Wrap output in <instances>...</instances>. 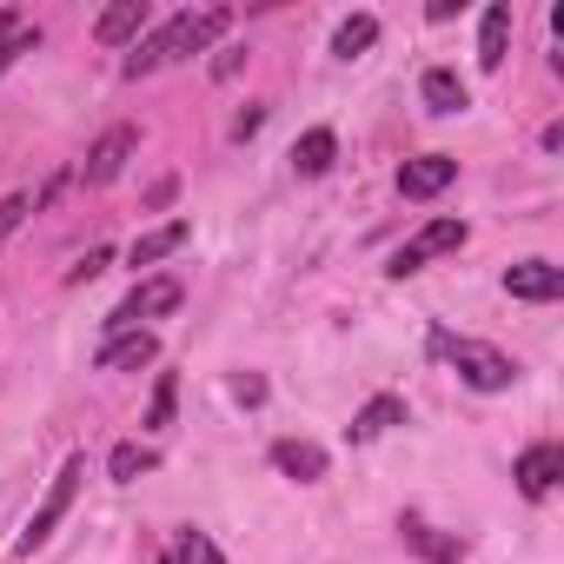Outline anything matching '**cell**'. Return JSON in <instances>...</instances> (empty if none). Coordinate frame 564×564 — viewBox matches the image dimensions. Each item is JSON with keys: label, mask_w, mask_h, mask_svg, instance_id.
I'll return each instance as SVG.
<instances>
[{"label": "cell", "mask_w": 564, "mask_h": 564, "mask_svg": "<svg viewBox=\"0 0 564 564\" xmlns=\"http://www.w3.org/2000/svg\"><path fill=\"white\" fill-rule=\"evenodd\" d=\"M458 246H465V219H432V226H425L412 246H399V252H392V265H386V272H392V279H412L425 259H438V252H458Z\"/></svg>", "instance_id": "5b68a950"}, {"label": "cell", "mask_w": 564, "mask_h": 564, "mask_svg": "<svg viewBox=\"0 0 564 564\" xmlns=\"http://www.w3.org/2000/svg\"><path fill=\"white\" fill-rule=\"evenodd\" d=\"M133 147H140V133H133V127H107V133L87 147V160H80V180H87V186H107V180H120V166L133 160Z\"/></svg>", "instance_id": "8992f818"}, {"label": "cell", "mask_w": 564, "mask_h": 564, "mask_svg": "<svg viewBox=\"0 0 564 564\" xmlns=\"http://www.w3.org/2000/svg\"><path fill=\"white\" fill-rule=\"evenodd\" d=\"M557 478H564V445H531V452L518 458V491H524V498H544Z\"/></svg>", "instance_id": "8fae6325"}, {"label": "cell", "mask_w": 564, "mask_h": 564, "mask_svg": "<svg viewBox=\"0 0 564 564\" xmlns=\"http://www.w3.org/2000/svg\"><path fill=\"white\" fill-rule=\"evenodd\" d=\"M107 265H113V252H107V246H94V252H87V259H80V265L67 272V286H87V279H100Z\"/></svg>", "instance_id": "d4e9b609"}, {"label": "cell", "mask_w": 564, "mask_h": 564, "mask_svg": "<svg viewBox=\"0 0 564 564\" xmlns=\"http://www.w3.org/2000/svg\"><path fill=\"white\" fill-rule=\"evenodd\" d=\"M372 41H379V21H372V14H352V21L333 34V54H339V61H359Z\"/></svg>", "instance_id": "ffe728a7"}, {"label": "cell", "mask_w": 564, "mask_h": 564, "mask_svg": "<svg viewBox=\"0 0 564 564\" xmlns=\"http://www.w3.org/2000/svg\"><path fill=\"white\" fill-rule=\"evenodd\" d=\"M173 399H180V379H173V372H160L153 405H147V432H166V425H173Z\"/></svg>", "instance_id": "7402d4cb"}, {"label": "cell", "mask_w": 564, "mask_h": 564, "mask_svg": "<svg viewBox=\"0 0 564 564\" xmlns=\"http://www.w3.org/2000/svg\"><path fill=\"white\" fill-rule=\"evenodd\" d=\"M147 28V0H120V8H107L100 21H94V41L100 47H120V41H133Z\"/></svg>", "instance_id": "2e32d148"}, {"label": "cell", "mask_w": 564, "mask_h": 564, "mask_svg": "<svg viewBox=\"0 0 564 564\" xmlns=\"http://www.w3.org/2000/svg\"><path fill=\"white\" fill-rule=\"evenodd\" d=\"M226 28H232V14H226V8L173 14V21H166V28L153 34V47H160V67H166V61H193V54H199V47H213V41H219Z\"/></svg>", "instance_id": "7a4b0ae2"}, {"label": "cell", "mask_w": 564, "mask_h": 564, "mask_svg": "<svg viewBox=\"0 0 564 564\" xmlns=\"http://www.w3.org/2000/svg\"><path fill=\"white\" fill-rule=\"evenodd\" d=\"M259 127H265V107H246V113H239V120H232V140H252V133H259Z\"/></svg>", "instance_id": "83f0119b"}, {"label": "cell", "mask_w": 564, "mask_h": 564, "mask_svg": "<svg viewBox=\"0 0 564 564\" xmlns=\"http://www.w3.org/2000/svg\"><path fill=\"white\" fill-rule=\"evenodd\" d=\"M505 293H511V300L544 306V300H557V293H564V272H557L551 259H518V265L505 272Z\"/></svg>", "instance_id": "ba28073f"}, {"label": "cell", "mask_w": 564, "mask_h": 564, "mask_svg": "<svg viewBox=\"0 0 564 564\" xmlns=\"http://www.w3.org/2000/svg\"><path fill=\"white\" fill-rule=\"evenodd\" d=\"M34 213V199L28 193H8V199H0V252H8V239L21 232V219Z\"/></svg>", "instance_id": "603a6c76"}, {"label": "cell", "mask_w": 564, "mask_h": 564, "mask_svg": "<svg viewBox=\"0 0 564 564\" xmlns=\"http://www.w3.org/2000/svg\"><path fill=\"white\" fill-rule=\"evenodd\" d=\"M160 564H226V557H219V544H213L206 531H180V538L166 544Z\"/></svg>", "instance_id": "d6986e66"}, {"label": "cell", "mask_w": 564, "mask_h": 564, "mask_svg": "<svg viewBox=\"0 0 564 564\" xmlns=\"http://www.w3.org/2000/svg\"><path fill=\"white\" fill-rule=\"evenodd\" d=\"M34 47H41V28H21L14 41H0V74H8V67H14L21 54H34Z\"/></svg>", "instance_id": "cb8c5ba5"}, {"label": "cell", "mask_w": 564, "mask_h": 564, "mask_svg": "<svg viewBox=\"0 0 564 564\" xmlns=\"http://www.w3.org/2000/svg\"><path fill=\"white\" fill-rule=\"evenodd\" d=\"M432 352H438V359H452V366H458V379H465L471 392H505V386L518 379V366H511L498 346H485V339H452V333H432Z\"/></svg>", "instance_id": "6da1fadb"}, {"label": "cell", "mask_w": 564, "mask_h": 564, "mask_svg": "<svg viewBox=\"0 0 564 564\" xmlns=\"http://www.w3.org/2000/svg\"><path fill=\"white\" fill-rule=\"evenodd\" d=\"M392 425H405V399H399V392H379L366 412H352L346 438H352V445H372V438H379V432H392Z\"/></svg>", "instance_id": "4fadbf2b"}, {"label": "cell", "mask_w": 564, "mask_h": 564, "mask_svg": "<svg viewBox=\"0 0 564 564\" xmlns=\"http://www.w3.org/2000/svg\"><path fill=\"white\" fill-rule=\"evenodd\" d=\"M186 239H193V226H186V219H166V226H153V232H140L127 259H133V265H153V259H166V252H180Z\"/></svg>", "instance_id": "e0dca14e"}, {"label": "cell", "mask_w": 564, "mask_h": 564, "mask_svg": "<svg viewBox=\"0 0 564 564\" xmlns=\"http://www.w3.org/2000/svg\"><path fill=\"white\" fill-rule=\"evenodd\" d=\"M399 538L419 551V557H432V564H465V538H452V531H438V524H425V518H399Z\"/></svg>", "instance_id": "9c48e42d"}, {"label": "cell", "mask_w": 564, "mask_h": 564, "mask_svg": "<svg viewBox=\"0 0 564 564\" xmlns=\"http://www.w3.org/2000/svg\"><path fill=\"white\" fill-rule=\"evenodd\" d=\"M239 67H246V47H219L213 54V80H232Z\"/></svg>", "instance_id": "4316f807"}, {"label": "cell", "mask_w": 564, "mask_h": 564, "mask_svg": "<svg viewBox=\"0 0 564 564\" xmlns=\"http://www.w3.org/2000/svg\"><path fill=\"white\" fill-rule=\"evenodd\" d=\"M232 399H239V405H265V379H259V372H239V379H232Z\"/></svg>", "instance_id": "484cf974"}, {"label": "cell", "mask_w": 564, "mask_h": 564, "mask_svg": "<svg viewBox=\"0 0 564 564\" xmlns=\"http://www.w3.org/2000/svg\"><path fill=\"white\" fill-rule=\"evenodd\" d=\"M452 180H458V160H452V153H419V160L399 166V193H405V199H438Z\"/></svg>", "instance_id": "52a82bcc"}, {"label": "cell", "mask_w": 564, "mask_h": 564, "mask_svg": "<svg viewBox=\"0 0 564 564\" xmlns=\"http://www.w3.org/2000/svg\"><path fill=\"white\" fill-rule=\"evenodd\" d=\"M14 34H21V21H14V14H0V41H14Z\"/></svg>", "instance_id": "f546056e"}, {"label": "cell", "mask_w": 564, "mask_h": 564, "mask_svg": "<svg viewBox=\"0 0 564 564\" xmlns=\"http://www.w3.org/2000/svg\"><path fill=\"white\" fill-rule=\"evenodd\" d=\"M333 153H339V140H333V127H313L300 147H293V166L306 173V180H319L326 166H333Z\"/></svg>", "instance_id": "ac0fdd59"}, {"label": "cell", "mask_w": 564, "mask_h": 564, "mask_svg": "<svg viewBox=\"0 0 564 564\" xmlns=\"http://www.w3.org/2000/svg\"><path fill=\"white\" fill-rule=\"evenodd\" d=\"M272 465L286 471V478H300V485H319L326 478V452L313 438H272Z\"/></svg>", "instance_id": "7c38bea8"}, {"label": "cell", "mask_w": 564, "mask_h": 564, "mask_svg": "<svg viewBox=\"0 0 564 564\" xmlns=\"http://www.w3.org/2000/svg\"><path fill=\"white\" fill-rule=\"evenodd\" d=\"M153 465H160V452H153V445H133V438H127V445H113V458H107V471H113L120 485H133V478H140V471H153Z\"/></svg>", "instance_id": "44dd1931"}, {"label": "cell", "mask_w": 564, "mask_h": 564, "mask_svg": "<svg viewBox=\"0 0 564 564\" xmlns=\"http://www.w3.org/2000/svg\"><path fill=\"white\" fill-rule=\"evenodd\" d=\"M173 193H180V180H173V173H166V180H153V186H147V206H153V213H160V206H173Z\"/></svg>", "instance_id": "f1b7e54d"}, {"label": "cell", "mask_w": 564, "mask_h": 564, "mask_svg": "<svg viewBox=\"0 0 564 564\" xmlns=\"http://www.w3.org/2000/svg\"><path fill=\"white\" fill-rule=\"evenodd\" d=\"M160 359V339L153 333H113L107 346H100V372H140V366H153Z\"/></svg>", "instance_id": "30bf717a"}, {"label": "cell", "mask_w": 564, "mask_h": 564, "mask_svg": "<svg viewBox=\"0 0 564 564\" xmlns=\"http://www.w3.org/2000/svg\"><path fill=\"white\" fill-rule=\"evenodd\" d=\"M505 47H511V8H505V0H491V8H485V28H478V67L498 74V67H505Z\"/></svg>", "instance_id": "5bb4252c"}, {"label": "cell", "mask_w": 564, "mask_h": 564, "mask_svg": "<svg viewBox=\"0 0 564 564\" xmlns=\"http://www.w3.org/2000/svg\"><path fill=\"white\" fill-rule=\"evenodd\" d=\"M419 94H425V107H432V113H465V107H471V87H465L452 67H425Z\"/></svg>", "instance_id": "9a60e30c"}, {"label": "cell", "mask_w": 564, "mask_h": 564, "mask_svg": "<svg viewBox=\"0 0 564 564\" xmlns=\"http://www.w3.org/2000/svg\"><path fill=\"white\" fill-rule=\"evenodd\" d=\"M80 478H87V458H80V452H74V458H67V465H61V478H54V485H47V498H41V511H34V518H28V531H21V544H14V551H21V557H34V551H41V544H47V538H54V524H61V518H67V505H74V491H80Z\"/></svg>", "instance_id": "3957f363"}, {"label": "cell", "mask_w": 564, "mask_h": 564, "mask_svg": "<svg viewBox=\"0 0 564 564\" xmlns=\"http://www.w3.org/2000/svg\"><path fill=\"white\" fill-rule=\"evenodd\" d=\"M180 300H186V286H180L173 272H160V279H140V286H133V293L113 306V319H107V326H113V333H140V319H160V313H173Z\"/></svg>", "instance_id": "277c9868"}]
</instances>
